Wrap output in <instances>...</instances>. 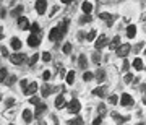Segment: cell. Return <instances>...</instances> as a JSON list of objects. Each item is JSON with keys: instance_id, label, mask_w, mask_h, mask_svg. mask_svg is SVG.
<instances>
[{"instance_id": "cell-1", "label": "cell", "mask_w": 146, "mask_h": 125, "mask_svg": "<svg viewBox=\"0 0 146 125\" xmlns=\"http://www.w3.org/2000/svg\"><path fill=\"white\" fill-rule=\"evenodd\" d=\"M115 51H117V55H119V57H127L128 52L131 51V46L130 44H120Z\"/></svg>"}, {"instance_id": "cell-2", "label": "cell", "mask_w": 146, "mask_h": 125, "mask_svg": "<svg viewBox=\"0 0 146 125\" xmlns=\"http://www.w3.org/2000/svg\"><path fill=\"white\" fill-rule=\"evenodd\" d=\"M10 60H11V63H13V65H21V63L26 60V55H25V54H18V52L11 54Z\"/></svg>"}, {"instance_id": "cell-3", "label": "cell", "mask_w": 146, "mask_h": 125, "mask_svg": "<svg viewBox=\"0 0 146 125\" xmlns=\"http://www.w3.org/2000/svg\"><path fill=\"white\" fill-rule=\"evenodd\" d=\"M67 107H68V110H70L72 114H76V112H78V110L81 109V104H80V101H78V99H72V101L68 102Z\"/></svg>"}, {"instance_id": "cell-4", "label": "cell", "mask_w": 146, "mask_h": 125, "mask_svg": "<svg viewBox=\"0 0 146 125\" xmlns=\"http://www.w3.org/2000/svg\"><path fill=\"white\" fill-rule=\"evenodd\" d=\"M39 44H41L39 36H37V34H34V33H31V34H29V37H28V46H29V47H37Z\"/></svg>"}, {"instance_id": "cell-5", "label": "cell", "mask_w": 146, "mask_h": 125, "mask_svg": "<svg viewBox=\"0 0 146 125\" xmlns=\"http://www.w3.org/2000/svg\"><path fill=\"white\" fill-rule=\"evenodd\" d=\"M47 10V2L46 0H36V11L39 15H44Z\"/></svg>"}, {"instance_id": "cell-6", "label": "cell", "mask_w": 146, "mask_h": 125, "mask_svg": "<svg viewBox=\"0 0 146 125\" xmlns=\"http://www.w3.org/2000/svg\"><path fill=\"white\" fill-rule=\"evenodd\" d=\"M120 104L125 106V107H130L131 104H133V98H131L130 94H122V98H120Z\"/></svg>"}, {"instance_id": "cell-7", "label": "cell", "mask_w": 146, "mask_h": 125, "mask_svg": "<svg viewBox=\"0 0 146 125\" xmlns=\"http://www.w3.org/2000/svg\"><path fill=\"white\" fill-rule=\"evenodd\" d=\"M96 41V49H102L104 46H107V42H109V39H107V36H104V34H101L98 39H94Z\"/></svg>"}, {"instance_id": "cell-8", "label": "cell", "mask_w": 146, "mask_h": 125, "mask_svg": "<svg viewBox=\"0 0 146 125\" xmlns=\"http://www.w3.org/2000/svg\"><path fill=\"white\" fill-rule=\"evenodd\" d=\"M37 91V83H34V81H31V83H28V88L23 91V93L26 94V96H33V94Z\"/></svg>"}, {"instance_id": "cell-9", "label": "cell", "mask_w": 146, "mask_h": 125, "mask_svg": "<svg viewBox=\"0 0 146 125\" xmlns=\"http://www.w3.org/2000/svg\"><path fill=\"white\" fill-rule=\"evenodd\" d=\"M67 25H68V20H63L62 23L57 26V28H58V39H62L63 34L67 33Z\"/></svg>"}, {"instance_id": "cell-10", "label": "cell", "mask_w": 146, "mask_h": 125, "mask_svg": "<svg viewBox=\"0 0 146 125\" xmlns=\"http://www.w3.org/2000/svg\"><path fill=\"white\" fill-rule=\"evenodd\" d=\"M94 96H99V98H106L107 96V88L106 86H98V88H94Z\"/></svg>"}, {"instance_id": "cell-11", "label": "cell", "mask_w": 146, "mask_h": 125, "mask_svg": "<svg viewBox=\"0 0 146 125\" xmlns=\"http://www.w3.org/2000/svg\"><path fill=\"white\" fill-rule=\"evenodd\" d=\"M18 26H20V29H28V28H29V21H28V18H25V16L18 18Z\"/></svg>"}, {"instance_id": "cell-12", "label": "cell", "mask_w": 146, "mask_h": 125, "mask_svg": "<svg viewBox=\"0 0 146 125\" xmlns=\"http://www.w3.org/2000/svg\"><path fill=\"white\" fill-rule=\"evenodd\" d=\"M54 91L52 86H49V84H42V88H41V94H42V98H47L49 94Z\"/></svg>"}, {"instance_id": "cell-13", "label": "cell", "mask_w": 146, "mask_h": 125, "mask_svg": "<svg viewBox=\"0 0 146 125\" xmlns=\"http://www.w3.org/2000/svg\"><path fill=\"white\" fill-rule=\"evenodd\" d=\"M55 107H57V109L65 107V98H63V94H58L57 96V99H55Z\"/></svg>"}, {"instance_id": "cell-14", "label": "cell", "mask_w": 146, "mask_h": 125, "mask_svg": "<svg viewBox=\"0 0 146 125\" xmlns=\"http://www.w3.org/2000/svg\"><path fill=\"white\" fill-rule=\"evenodd\" d=\"M49 39L50 41H58V28H52L50 29V33H49Z\"/></svg>"}, {"instance_id": "cell-15", "label": "cell", "mask_w": 146, "mask_h": 125, "mask_svg": "<svg viewBox=\"0 0 146 125\" xmlns=\"http://www.w3.org/2000/svg\"><path fill=\"white\" fill-rule=\"evenodd\" d=\"M33 117H34V114H33L29 109H25V110H23V120H25V122H31Z\"/></svg>"}, {"instance_id": "cell-16", "label": "cell", "mask_w": 146, "mask_h": 125, "mask_svg": "<svg viewBox=\"0 0 146 125\" xmlns=\"http://www.w3.org/2000/svg\"><path fill=\"white\" fill-rule=\"evenodd\" d=\"M135 34H136V26H135V25H130V26L127 28V36L130 37V39H133Z\"/></svg>"}, {"instance_id": "cell-17", "label": "cell", "mask_w": 146, "mask_h": 125, "mask_svg": "<svg viewBox=\"0 0 146 125\" xmlns=\"http://www.w3.org/2000/svg\"><path fill=\"white\" fill-rule=\"evenodd\" d=\"M81 10H83V13H91V11H93V5H91V2H83Z\"/></svg>"}, {"instance_id": "cell-18", "label": "cell", "mask_w": 146, "mask_h": 125, "mask_svg": "<svg viewBox=\"0 0 146 125\" xmlns=\"http://www.w3.org/2000/svg\"><path fill=\"white\" fill-rule=\"evenodd\" d=\"M119 46H120V37H119V36H115L114 39L109 42V49H117Z\"/></svg>"}, {"instance_id": "cell-19", "label": "cell", "mask_w": 146, "mask_h": 125, "mask_svg": "<svg viewBox=\"0 0 146 125\" xmlns=\"http://www.w3.org/2000/svg\"><path fill=\"white\" fill-rule=\"evenodd\" d=\"M46 109H47L46 104H36V110H34V115H36V117H39V115H41Z\"/></svg>"}, {"instance_id": "cell-20", "label": "cell", "mask_w": 146, "mask_h": 125, "mask_svg": "<svg viewBox=\"0 0 146 125\" xmlns=\"http://www.w3.org/2000/svg\"><path fill=\"white\" fill-rule=\"evenodd\" d=\"M94 76H96V80H98L99 83H102V81H104V80H106V72H104V70H98V72H96V75H94Z\"/></svg>"}, {"instance_id": "cell-21", "label": "cell", "mask_w": 146, "mask_h": 125, "mask_svg": "<svg viewBox=\"0 0 146 125\" xmlns=\"http://www.w3.org/2000/svg\"><path fill=\"white\" fill-rule=\"evenodd\" d=\"M78 67L80 68H86V67H88V60H86L84 55H80V57H78Z\"/></svg>"}, {"instance_id": "cell-22", "label": "cell", "mask_w": 146, "mask_h": 125, "mask_svg": "<svg viewBox=\"0 0 146 125\" xmlns=\"http://www.w3.org/2000/svg\"><path fill=\"white\" fill-rule=\"evenodd\" d=\"M11 47H13L15 51H20L21 49V41L18 37H13V39H11Z\"/></svg>"}, {"instance_id": "cell-23", "label": "cell", "mask_w": 146, "mask_h": 125, "mask_svg": "<svg viewBox=\"0 0 146 125\" xmlns=\"http://www.w3.org/2000/svg\"><path fill=\"white\" fill-rule=\"evenodd\" d=\"M65 80H67L68 84H73V81H75V72H68L65 75Z\"/></svg>"}, {"instance_id": "cell-24", "label": "cell", "mask_w": 146, "mask_h": 125, "mask_svg": "<svg viewBox=\"0 0 146 125\" xmlns=\"http://www.w3.org/2000/svg\"><path fill=\"white\" fill-rule=\"evenodd\" d=\"M67 125H83V119L81 117H76V119H73V120H68Z\"/></svg>"}, {"instance_id": "cell-25", "label": "cell", "mask_w": 146, "mask_h": 125, "mask_svg": "<svg viewBox=\"0 0 146 125\" xmlns=\"http://www.w3.org/2000/svg\"><path fill=\"white\" fill-rule=\"evenodd\" d=\"M91 20H93V18H91V15H89V13H84V15L80 18V23H81V25H83V23H89Z\"/></svg>"}, {"instance_id": "cell-26", "label": "cell", "mask_w": 146, "mask_h": 125, "mask_svg": "<svg viewBox=\"0 0 146 125\" xmlns=\"http://www.w3.org/2000/svg\"><path fill=\"white\" fill-rule=\"evenodd\" d=\"M133 67H135L136 70H143V62H141V59H135V60H133Z\"/></svg>"}, {"instance_id": "cell-27", "label": "cell", "mask_w": 146, "mask_h": 125, "mask_svg": "<svg viewBox=\"0 0 146 125\" xmlns=\"http://www.w3.org/2000/svg\"><path fill=\"white\" fill-rule=\"evenodd\" d=\"M16 81V76L15 75H10V76H7V80H5V84L7 86H11V84Z\"/></svg>"}, {"instance_id": "cell-28", "label": "cell", "mask_w": 146, "mask_h": 125, "mask_svg": "<svg viewBox=\"0 0 146 125\" xmlns=\"http://www.w3.org/2000/svg\"><path fill=\"white\" fill-rule=\"evenodd\" d=\"M7 76H8V73H7V68H0V83H3Z\"/></svg>"}, {"instance_id": "cell-29", "label": "cell", "mask_w": 146, "mask_h": 125, "mask_svg": "<svg viewBox=\"0 0 146 125\" xmlns=\"http://www.w3.org/2000/svg\"><path fill=\"white\" fill-rule=\"evenodd\" d=\"M94 39H96V29H93L86 34V41H94Z\"/></svg>"}, {"instance_id": "cell-30", "label": "cell", "mask_w": 146, "mask_h": 125, "mask_svg": "<svg viewBox=\"0 0 146 125\" xmlns=\"http://www.w3.org/2000/svg\"><path fill=\"white\" fill-rule=\"evenodd\" d=\"M83 78H84V81H91V80L94 78V75H93L91 72H86V73L83 75Z\"/></svg>"}, {"instance_id": "cell-31", "label": "cell", "mask_w": 146, "mask_h": 125, "mask_svg": "<svg viewBox=\"0 0 146 125\" xmlns=\"http://www.w3.org/2000/svg\"><path fill=\"white\" fill-rule=\"evenodd\" d=\"M70 52H72V44L67 42V44L63 46V54H70Z\"/></svg>"}, {"instance_id": "cell-32", "label": "cell", "mask_w": 146, "mask_h": 125, "mask_svg": "<svg viewBox=\"0 0 146 125\" xmlns=\"http://www.w3.org/2000/svg\"><path fill=\"white\" fill-rule=\"evenodd\" d=\"M13 104H15V99H13V98H8L5 101V107H11Z\"/></svg>"}, {"instance_id": "cell-33", "label": "cell", "mask_w": 146, "mask_h": 125, "mask_svg": "<svg viewBox=\"0 0 146 125\" xmlns=\"http://www.w3.org/2000/svg\"><path fill=\"white\" fill-rule=\"evenodd\" d=\"M98 110H99V115L102 117V115L106 114V106H104V104H99V107H98Z\"/></svg>"}, {"instance_id": "cell-34", "label": "cell", "mask_w": 146, "mask_h": 125, "mask_svg": "<svg viewBox=\"0 0 146 125\" xmlns=\"http://www.w3.org/2000/svg\"><path fill=\"white\" fill-rule=\"evenodd\" d=\"M99 60H101L99 52H94V54H93V62H94V63H99Z\"/></svg>"}, {"instance_id": "cell-35", "label": "cell", "mask_w": 146, "mask_h": 125, "mask_svg": "<svg viewBox=\"0 0 146 125\" xmlns=\"http://www.w3.org/2000/svg\"><path fill=\"white\" fill-rule=\"evenodd\" d=\"M29 28H31V31L34 33V34H36L37 31H39V25H37V23H33V25H31Z\"/></svg>"}, {"instance_id": "cell-36", "label": "cell", "mask_w": 146, "mask_h": 125, "mask_svg": "<svg viewBox=\"0 0 146 125\" xmlns=\"http://www.w3.org/2000/svg\"><path fill=\"white\" fill-rule=\"evenodd\" d=\"M21 11H23V7H21V5H18V7L15 8V10H13V15H15V16H18V15L21 13Z\"/></svg>"}, {"instance_id": "cell-37", "label": "cell", "mask_w": 146, "mask_h": 125, "mask_svg": "<svg viewBox=\"0 0 146 125\" xmlns=\"http://www.w3.org/2000/svg\"><path fill=\"white\" fill-rule=\"evenodd\" d=\"M42 60H44V62H49V60H50V52H44L42 54Z\"/></svg>"}, {"instance_id": "cell-38", "label": "cell", "mask_w": 146, "mask_h": 125, "mask_svg": "<svg viewBox=\"0 0 146 125\" xmlns=\"http://www.w3.org/2000/svg\"><path fill=\"white\" fill-rule=\"evenodd\" d=\"M123 80H125V83H131V81H133V75L127 73V75H125V78H123Z\"/></svg>"}, {"instance_id": "cell-39", "label": "cell", "mask_w": 146, "mask_h": 125, "mask_svg": "<svg viewBox=\"0 0 146 125\" xmlns=\"http://www.w3.org/2000/svg\"><path fill=\"white\" fill-rule=\"evenodd\" d=\"M37 59H39V55H37V54H34V55L31 57V60H29V65H34V63L37 62Z\"/></svg>"}, {"instance_id": "cell-40", "label": "cell", "mask_w": 146, "mask_h": 125, "mask_svg": "<svg viewBox=\"0 0 146 125\" xmlns=\"http://www.w3.org/2000/svg\"><path fill=\"white\" fill-rule=\"evenodd\" d=\"M109 101H110V104H117V101H119V98H117L115 94H112V96L109 98Z\"/></svg>"}, {"instance_id": "cell-41", "label": "cell", "mask_w": 146, "mask_h": 125, "mask_svg": "<svg viewBox=\"0 0 146 125\" xmlns=\"http://www.w3.org/2000/svg\"><path fill=\"white\" fill-rule=\"evenodd\" d=\"M49 78H50V72H47V70H46V72L42 73V80H44V81H47Z\"/></svg>"}, {"instance_id": "cell-42", "label": "cell", "mask_w": 146, "mask_h": 125, "mask_svg": "<svg viewBox=\"0 0 146 125\" xmlns=\"http://www.w3.org/2000/svg\"><path fill=\"white\" fill-rule=\"evenodd\" d=\"M29 102H31V104H39V98H36V96H31Z\"/></svg>"}, {"instance_id": "cell-43", "label": "cell", "mask_w": 146, "mask_h": 125, "mask_svg": "<svg viewBox=\"0 0 146 125\" xmlns=\"http://www.w3.org/2000/svg\"><path fill=\"white\" fill-rule=\"evenodd\" d=\"M21 89H23V91H25V89H26L28 88V81H26V80H21Z\"/></svg>"}, {"instance_id": "cell-44", "label": "cell", "mask_w": 146, "mask_h": 125, "mask_svg": "<svg viewBox=\"0 0 146 125\" xmlns=\"http://www.w3.org/2000/svg\"><path fill=\"white\" fill-rule=\"evenodd\" d=\"M0 51H2V55H3V57H8V51H7V47H2Z\"/></svg>"}, {"instance_id": "cell-45", "label": "cell", "mask_w": 146, "mask_h": 125, "mask_svg": "<svg viewBox=\"0 0 146 125\" xmlns=\"http://www.w3.org/2000/svg\"><path fill=\"white\" fill-rule=\"evenodd\" d=\"M93 125H101V115H99V117H96V119L93 120Z\"/></svg>"}, {"instance_id": "cell-46", "label": "cell", "mask_w": 146, "mask_h": 125, "mask_svg": "<svg viewBox=\"0 0 146 125\" xmlns=\"http://www.w3.org/2000/svg\"><path fill=\"white\" fill-rule=\"evenodd\" d=\"M36 125H47V124H46V120H44V119H37Z\"/></svg>"}, {"instance_id": "cell-47", "label": "cell", "mask_w": 146, "mask_h": 125, "mask_svg": "<svg viewBox=\"0 0 146 125\" xmlns=\"http://www.w3.org/2000/svg\"><path fill=\"white\" fill-rule=\"evenodd\" d=\"M128 67H130V63H128V62H123V67H122V68H123V72H127V70H128Z\"/></svg>"}, {"instance_id": "cell-48", "label": "cell", "mask_w": 146, "mask_h": 125, "mask_svg": "<svg viewBox=\"0 0 146 125\" xmlns=\"http://www.w3.org/2000/svg\"><path fill=\"white\" fill-rule=\"evenodd\" d=\"M57 11H58V7H54V8H52V11H50V16H54L55 13H57Z\"/></svg>"}, {"instance_id": "cell-49", "label": "cell", "mask_w": 146, "mask_h": 125, "mask_svg": "<svg viewBox=\"0 0 146 125\" xmlns=\"http://www.w3.org/2000/svg\"><path fill=\"white\" fill-rule=\"evenodd\" d=\"M63 3H70V2H72V0H62Z\"/></svg>"}, {"instance_id": "cell-50", "label": "cell", "mask_w": 146, "mask_h": 125, "mask_svg": "<svg viewBox=\"0 0 146 125\" xmlns=\"http://www.w3.org/2000/svg\"><path fill=\"white\" fill-rule=\"evenodd\" d=\"M143 102H145V104H146V96H145V98H143Z\"/></svg>"}, {"instance_id": "cell-51", "label": "cell", "mask_w": 146, "mask_h": 125, "mask_svg": "<svg viewBox=\"0 0 146 125\" xmlns=\"http://www.w3.org/2000/svg\"><path fill=\"white\" fill-rule=\"evenodd\" d=\"M145 54H146V47H145Z\"/></svg>"}, {"instance_id": "cell-52", "label": "cell", "mask_w": 146, "mask_h": 125, "mask_svg": "<svg viewBox=\"0 0 146 125\" xmlns=\"http://www.w3.org/2000/svg\"><path fill=\"white\" fill-rule=\"evenodd\" d=\"M141 2H145V0H141Z\"/></svg>"}, {"instance_id": "cell-53", "label": "cell", "mask_w": 146, "mask_h": 125, "mask_svg": "<svg viewBox=\"0 0 146 125\" xmlns=\"http://www.w3.org/2000/svg\"><path fill=\"white\" fill-rule=\"evenodd\" d=\"M140 125H141V124H140Z\"/></svg>"}]
</instances>
